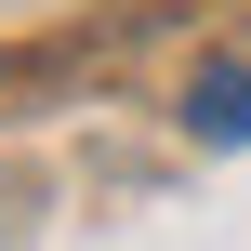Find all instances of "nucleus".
<instances>
[{
    "label": "nucleus",
    "mask_w": 251,
    "mask_h": 251,
    "mask_svg": "<svg viewBox=\"0 0 251 251\" xmlns=\"http://www.w3.org/2000/svg\"><path fill=\"white\" fill-rule=\"evenodd\" d=\"M185 132L199 146H251V53H212L185 79Z\"/></svg>",
    "instance_id": "nucleus-1"
}]
</instances>
